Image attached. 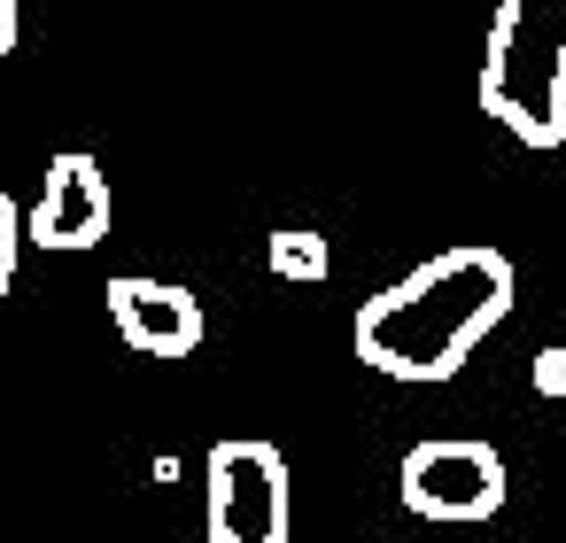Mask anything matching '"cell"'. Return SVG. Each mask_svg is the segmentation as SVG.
<instances>
[{"instance_id":"cell-6","label":"cell","mask_w":566,"mask_h":543,"mask_svg":"<svg viewBox=\"0 0 566 543\" xmlns=\"http://www.w3.org/2000/svg\"><path fill=\"white\" fill-rule=\"evenodd\" d=\"M109 319L140 357H195L202 342V303L179 280H148V272H117L109 280Z\"/></svg>"},{"instance_id":"cell-2","label":"cell","mask_w":566,"mask_h":543,"mask_svg":"<svg viewBox=\"0 0 566 543\" xmlns=\"http://www.w3.org/2000/svg\"><path fill=\"white\" fill-rule=\"evenodd\" d=\"M481 109L520 148L566 140V0H504L481 55Z\"/></svg>"},{"instance_id":"cell-9","label":"cell","mask_w":566,"mask_h":543,"mask_svg":"<svg viewBox=\"0 0 566 543\" xmlns=\"http://www.w3.org/2000/svg\"><path fill=\"white\" fill-rule=\"evenodd\" d=\"M9 48H17V9L0 0V55H9Z\"/></svg>"},{"instance_id":"cell-1","label":"cell","mask_w":566,"mask_h":543,"mask_svg":"<svg viewBox=\"0 0 566 543\" xmlns=\"http://www.w3.org/2000/svg\"><path fill=\"white\" fill-rule=\"evenodd\" d=\"M512 311V264L496 249H442L396 288H380L349 342L373 373L388 380H450Z\"/></svg>"},{"instance_id":"cell-5","label":"cell","mask_w":566,"mask_h":543,"mask_svg":"<svg viewBox=\"0 0 566 543\" xmlns=\"http://www.w3.org/2000/svg\"><path fill=\"white\" fill-rule=\"evenodd\" d=\"M109 179H102V164L86 156V148H63L55 164H48V179H40V202H32V218H24V233L40 241V249H94L102 233H109Z\"/></svg>"},{"instance_id":"cell-7","label":"cell","mask_w":566,"mask_h":543,"mask_svg":"<svg viewBox=\"0 0 566 543\" xmlns=\"http://www.w3.org/2000/svg\"><path fill=\"white\" fill-rule=\"evenodd\" d=\"M264 264L280 272V280H326V241L318 233H264Z\"/></svg>"},{"instance_id":"cell-3","label":"cell","mask_w":566,"mask_h":543,"mask_svg":"<svg viewBox=\"0 0 566 543\" xmlns=\"http://www.w3.org/2000/svg\"><path fill=\"white\" fill-rule=\"evenodd\" d=\"M210 543H287V458L256 435H226L202 458Z\"/></svg>"},{"instance_id":"cell-4","label":"cell","mask_w":566,"mask_h":543,"mask_svg":"<svg viewBox=\"0 0 566 543\" xmlns=\"http://www.w3.org/2000/svg\"><path fill=\"white\" fill-rule=\"evenodd\" d=\"M396 489L419 520H489L504 504V458L473 435H427L403 450Z\"/></svg>"},{"instance_id":"cell-8","label":"cell","mask_w":566,"mask_h":543,"mask_svg":"<svg viewBox=\"0 0 566 543\" xmlns=\"http://www.w3.org/2000/svg\"><path fill=\"white\" fill-rule=\"evenodd\" d=\"M17 241H24V226H17V202L0 195V295L17 288Z\"/></svg>"}]
</instances>
